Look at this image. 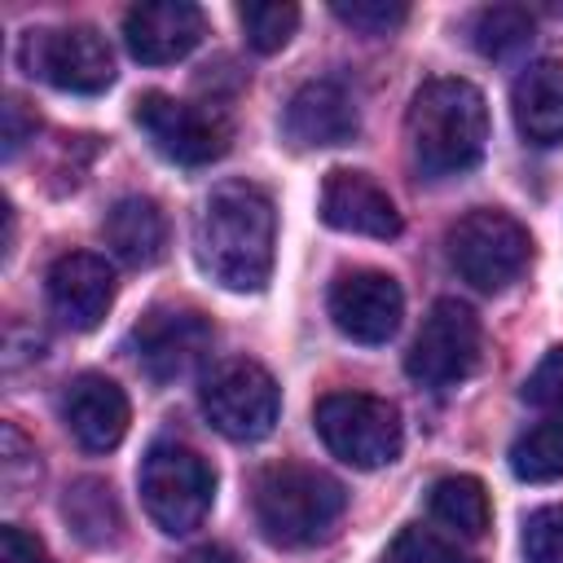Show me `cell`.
Returning <instances> with one entry per match:
<instances>
[{
	"label": "cell",
	"mask_w": 563,
	"mask_h": 563,
	"mask_svg": "<svg viewBox=\"0 0 563 563\" xmlns=\"http://www.w3.org/2000/svg\"><path fill=\"white\" fill-rule=\"evenodd\" d=\"M132 119L150 136V145L180 167H207L229 150V128L220 114L189 106V101H176L167 92H145L136 101Z\"/></svg>",
	"instance_id": "obj_10"
},
{
	"label": "cell",
	"mask_w": 563,
	"mask_h": 563,
	"mask_svg": "<svg viewBox=\"0 0 563 563\" xmlns=\"http://www.w3.org/2000/svg\"><path fill=\"white\" fill-rule=\"evenodd\" d=\"M312 427L321 444L356 471H378L396 462L405 444L400 409L369 391H325L312 409Z\"/></svg>",
	"instance_id": "obj_5"
},
{
	"label": "cell",
	"mask_w": 563,
	"mask_h": 563,
	"mask_svg": "<svg viewBox=\"0 0 563 563\" xmlns=\"http://www.w3.org/2000/svg\"><path fill=\"white\" fill-rule=\"evenodd\" d=\"M427 506H431L435 523H444L453 537H466V541L484 537L488 519H493L488 493H484V484L475 475H444V479H435Z\"/></svg>",
	"instance_id": "obj_21"
},
{
	"label": "cell",
	"mask_w": 563,
	"mask_h": 563,
	"mask_svg": "<svg viewBox=\"0 0 563 563\" xmlns=\"http://www.w3.org/2000/svg\"><path fill=\"white\" fill-rule=\"evenodd\" d=\"M537 22L528 13V4H484L475 18H471V44L484 53V57H515L519 48H528Z\"/></svg>",
	"instance_id": "obj_23"
},
{
	"label": "cell",
	"mask_w": 563,
	"mask_h": 563,
	"mask_svg": "<svg viewBox=\"0 0 563 563\" xmlns=\"http://www.w3.org/2000/svg\"><path fill=\"white\" fill-rule=\"evenodd\" d=\"M510 471L523 484H554L563 479V418L532 422L510 444Z\"/></svg>",
	"instance_id": "obj_22"
},
{
	"label": "cell",
	"mask_w": 563,
	"mask_h": 563,
	"mask_svg": "<svg viewBox=\"0 0 563 563\" xmlns=\"http://www.w3.org/2000/svg\"><path fill=\"white\" fill-rule=\"evenodd\" d=\"M523 563H563V506H541L523 519Z\"/></svg>",
	"instance_id": "obj_27"
},
{
	"label": "cell",
	"mask_w": 563,
	"mask_h": 563,
	"mask_svg": "<svg viewBox=\"0 0 563 563\" xmlns=\"http://www.w3.org/2000/svg\"><path fill=\"white\" fill-rule=\"evenodd\" d=\"M198 405L207 413V422L229 435V440H264L277 427L282 413V391L273 383V374L255 361H224L216 365L202 387H198Z\"/></svg>",
	"instance_id": "obj_8"
},
{
	"label": "cell",
	"mask_w": 563,
	"mask_h": 563,
	"mask_svg": "<svg viewBox=\"0 0 563 563\" xmlns=\"http://www.w3.org/2000/svg\"><path fill=\"white\" fill-rule=\"evenodd\" d=\"M321 220L339 233H356V238H396L400 233V211L387 198V189L365 176V172H347L334 167L321 185Z\"/></svg>",
	"instance_id": "obj_17"
},
{
	"label": "cell",
	"mask_w": 563,
	"mask_h": 563,
	"mask_svg": "<svg viewBox=\"0 0 563 563\" xmlns=\"http://www.w3.org/2000/svg\"><path fill=\"white\" fill-rule=\"evenodd\" d=\"M216 330L198 308H154L132 325L136 365L154 383H176L211 356Z\"/></svg>",
	"instance_id": "obj_11"
},
{
	"label": "cell",
	"mask_w": 563,
	"mask_h": 563,
	"mask_svg": "<svg viewBox=\"0 0 563 563\" xmlns=\"http://www.w3.org/2000/svg\"><path fill=\"white\" fill-rule=\"evenodd\" d=\"M273 242H277L273 198L251 180L216 185L194 216L198 268L224 290L238 295L264 290L273 273Z\"/></svg>",
	"instance_id": "obj_1"
},
{
	"label": "cell",
	"mask_w": 563,
	"mask_h": 563,
	"mask_svg": "<svg viewBox=\"0 0 563 563\" xmlns=\"http://www.w3.org/2000/svg\"><path fill=\"white\" fill-rule=\"evenodd\" d=\"M207 35V18L189 0H145L123 13V44L145 66L189 57Z\"/></svg>",
	"instance_id": "obj_13"
},
{
	"label": "cell",
	"mask_w": 563,
	"mask_h": 563,
	"mask_svg": "<svg viewBox=\"0 0 563 563\" xmlns=\"http://www.w3.org/2000/svg\"><path fill=\"white\" fill-rule=\"evenodd\" d=\"M409 158L422 180H453L479 167L488 145V106L471 79H427L405 114Z\"/></svg>",
	"instance_id": "obj_2"
},
{
	"label": "cell",
	"mask_w": 563,
	"mask_h": 563,
	"mask_svg": "<svg viewBox=\"0 0 563 563\" xmlns=\"http://www.w3.org/2000/svg\"><path fill=\"white\" fill-rule=\"evenodd\" d=\"M479 317L462 299H435L431 312L422 317L409 352H405V374L422 387H457L462 378L475 374L479 365Z\"/></svg>",
	"instance_id": "obj_9"
},
{
	"label": "cell",
	"mask_w": 563,
	"mask_h": 563,
	"mask_svg": "<svg viewBox=\"0 0 563 563\" xmlns=\"http://www.w3.org/2000/svg\"><path fill=\"white\" fill-rule=\"evenodd\" d=\"M515 128L528 145H563V57H537L510 88Z\"/></svg>",
	"instance_id": "obj_18"
},
{
	"label": "cell",
	"mask_w": 563,
	"mask_h": 563,
	"mask_svg": "<svg viewBox=\"0 0 563 563\" xmlns=\"http://www.w3.org/2000/svg\"><path fill=\"white\" fill-rule=\"evenodd\" d=\"M101 233H106V246L132 268H150L167 255V220L154 198H141V194L119 198L106 211Z\"/></svg>",
	"instance_id": "obj_19"
},
{
	"label": "cell",
	"mask_w": 563,
	"mask_h": 563,
	"mask_svg": "<svg viewBox=\"0 0 563 563\" xmlns=\"http://www.w3.org/2000/svg\"><path fill=\"white\" fill-rule=\"evenodd\" d=\"M238 22H242L246 44H251L255 53H277V48L290 44V35H295V26H299V9H295V4H268V0H260V4H238Z\"/></svg>",
	"instance_id": "obj_24"
},
{
	"label": "cell",
	"mask_w": 563,
	"mask_h": 563,
	"mask_svg": "<svg viewBox=\"0 0 563 563\" xmlns=\"http://www.w3.org/2000/svg\"><path fill=\"white\" fill-rule=\"evenodd\" d=\"M180 563H238V554H233L229 545H198V550H189Z\"/></svg>",
	"instance_id": "obj_31"
},
{
	"label": "cell",
	"mask_w": 563,
	"mask_h": 563,
	"mask_svg": "<svg viewBox=\"0 0 563 563\" xmlns=\"http://www.w3.org/2000/svg\"><path fill=\"white\" fill-rule=\"evenodd\" d=\"M444 246H449V264L475 290H506L532 260L528 229L501 207H475L462 220H453Z\"/></svg>",
	"instance_id": "obj_6"
},
{
	"label": "cell",
	"mask_w": 563,
	"mask_h": 563,
	"mask_svg": "<svg viewBox=\"0 0 563 563\" xmlns=\"http://www.w3.org/2000/svg\"><path fill=\"white\" fill-rule=\"evenodd\" d=\"M18 66L62 92H106L114 84L110 44L92 26H31L18 40Z\"/></svg>",
	"instance_id": "obj_7"
},
{
	"label": "cell",
	"mask_w": 563,
	"mask_h": 563,
	"mask_svg": "<svg viewBox=\"0 0 563 563\" xmlns=\"http://www.w3.org/2000/svg\"><path fill=\"white\" fill-rule=\"evenodd\" d=\"M343 506H347L343 484L303 462H273L251 484L255 528L264 532L268 545H282V550H308L325 541Z\"/></svg>",
	"instance_id": "obj_3"
},
{
	"label": "cell",
	"mask_w": 563,
	"mask_h": 563,
	"mask_svg": "<svg viewBox=\"0 0 563 563\" xmlns=\"http://www.w3.org/2000/svg\"><path fill=\"white\" fill-rule=\"evenodd\" d=\"M22 136H26V128H22V101L9 97V106H4V158H13L22 150Z\"/></svg>",
	"instance_id": "obj_30"
},
{
	"label": "cell",
	"mask_w": 563,
	"mask_h": 563,
	"mask_svg": "<svg viewBox=\"0 0 563 563\" xmlns=\"http://www.w3.org/2000/svg\"><path fill=\"white\" fill-rule=\"evenodd\" d=\"M361 128L356 101L339 79H308L290 92L286 114H282V132L290 145L299 150H325V145H343L352 141Z\"/></svg>",
	"instance_id": "obj_15"
},
{
	"label": "cell",
	"mask_w": 563,
	"mask_h": 563,
	"mask_svg": "<svg viewBox=\"0 0 563 563\" xmlns=\"http://www.w3.org/2000/svg\"><path fill=\"white\" fill-rule=\"evenodd\" d=\"M62 515L84 545H114L123 532V510L106 479H75L62 497Z\"/></svg>",
	"instance_id": "obj_20"
},
{
	"label": "cell",
	"mask_w": 563,
	"mask_h": 563,
	"mask_svg": "<svg viewBox=\"0 0 563 563\" xmlns=\"http://www.w3.org/2000/svg\"><path fill=\"white\" fill-rule=\"evenodd\" d=\"M62 422L75 435L79 449L110 453L128 435L132 409H128V396H123V387L114 378L88 369V374H75L66 383V391H62Z\"/></svg>",
	"instance_id": "obj_16"
},
{
	"label": "cell",
	"mask_w": 563,
	"mask_h": 563,
	"mask_svg": "<svg viewBox=\"0 0 563 563\" xmlns=\"http://www.w3.org/2000/svg\"><path fill=\"white\" fill-rule=\"evenodd\" d=\"M136 484H141L145 515L167 537H185V532L202 528V519L211 515V501H216V471H211V462L198 449L180 444V440L150 444V453L141 457Z\"/></svg>",
	"instance_id": "obj_4"
},
{
	"label": "cell",
	"mask_w": 563,
	"mask_h": 563,
	"mask_svg": "<svg viewBox=\"0 0 563 563\" xmlns=\"http://www.w3.org/2000/svg\"><path fill=\"white\" fill-rule=\"evenodd\" d=\"M330 13L361 35H391L396 26L409 22V4L400 0H334Z\"/></svg>",
	"instance_id": "obj_25"
},
{
	"label": "cell",
	"mask_w": 563,
	"mask_h": 563,
	"mask_svg": "<svg viewBox=\"0 0 563 563\" xmlns=\"http://www.w3.org/2000/svg\"><path fill=\"white\" fill-rule=\"evenodd\" d=\"M383 563H471V559H462V554H457L444 537H435L431 528L409 523V528L396 532V541L387 545Z\"/></svg>",
	"instance_id": "obj_26"
},
{
	"label": "cell",
	"mask_w": 563,
	"mask_h": 563,
	"mask_svg": "<svg viewBox=\"0 0 563 563\" xmlns=\"http://www.w3.org/2000/svg\"><path fill=\"white\" fill-rule=\"evenodd\" d=\"M44 290H48V308L62 325L97 330L114 303V268L92 251H70V255L53 260Z\"/></svg>",
	"instance_id": "obj_14"
},
{
	"label": "cell",
	"mask_w": 563,
	"mask_h": 563,
	"mask_svg": "<svg viewBox=\"0 0 563 563\" xmlns=\"http://www.w3.org/2000/svg\"><path fill=\"white\" fill-rule=\"evenodd\" d=\"M0 563H53L44 541L18 523H4L0 528Z\"/></svg>",
	"instance_id": "obj_29"
},
{
	"label": "cell",
	"mask_w": 563,
	"mask_h": 563,
	"mask_svg": "<svg viewBox=\"0 0 563 563\" xmlns=\"http://www.w3.org/2000/svg\"><path fill=\"white\" fill-rule=\"evenodd\" d=\"M325 303H330V321L339 325V334H347L352 343H365V347L387 343L405 317L400 282L391 273H378V268L339 273Z\"/></svg>",
	"instance_id": "obj_12"
},
{
	"label": "cell",
	"mask_w": 563,
	"mask_h": 563,
	"mask_svg": "<svg viewBox=\"0 0 563 563\" xmlns=\"http://www.w3.org/2000/svg\"><path fill=\"white\" fill-rule=\"evenodd\" d=\"M523 400L537 405V409H550V413H563V343L550 347L537 369L523 378Z\"/></svg>",
	"instance_id": "obj_28"
}]
</instances>
